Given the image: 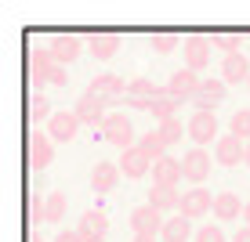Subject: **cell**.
Returning a JSON list of instances; mask_svg holds the SVG:
<instances>
[{"label": "cell", "mask_w": 250, "mask_h": 242, "mask_svg": "<svg viewBox=\"0 0 250 242\" xmlns=\"http://www.w3.org/2000/svg\"><path fill=\"white\" fill-rule=\"evenodd\" d=\"M55 58H51V47H33L29 58H25V76L33 83V94L44 91V83H51V73H55Z\"/></svg>", "instance_id": "1"}, {"label": "cell", "mask_w": 250, "mask_h": 242, "mask_svg": "<svg viewBox=\"0 0 250 242\" xmlns=\"http://www.w3.org/2000/svg\"><path fill=\"white\" fill-rule=\"evenodd\" d=\"M25 149H29V167L33 170H47L55 163V141H51V134H40V127H33L25 134Z\"/></svg>", "instance_id": "2"}, {"label": "cell", "mask_w": 250, "mask_h": 242, "mask_svg": "<svg viewBox=\"0 0 250 242\" xmlns=\"http://www.w3.org/2000/svg\"><path fill=\"white\" fill-rule=\"evenodd\" d=\"M102 134H105V141H113L116 149H134V127L131 119L124 116V112H109L105 123H102Z\"/></svg>", "instance_id": "3"}, {"label": "cell", "mask_w": 250, "mask_h": 242, "mask_svg": "<svg viewBox=\"0 0 250 242\" xmlns=\"http://www.w3.org/2000/svg\"><path fill=\"white\" fill-rule=\"evenodd\" d=\"M127 87H131V83H124V76H113V73H102V76H94L91 80V94L94 98H102L105 101V105H116L120 98H127Z\"/></svg>", "instance_id": "4"}, {"label": "cell", "mask_w": 250, "mask_h": 242, "mask_svg": "<svg viewBox=\"0 0 250 242\" xmlns=\"http://www.w3.org/2000/svg\"><path fill=\"white\" fill-rule=\"evenodd\" d=\"M214 155H218L221 167H239V163L247 159V141L236 134H221L218 141H214Z\"/></svg>", "instance_id": "5"}, {"label": "cell", "mask_w": 250, "mask_h": 242, "mask_svg": "<svg viewBox=\"0 0 250 242\" xmlns=\"http://www.w3.org/2000/svg\"><path fill=\"white\" fill-rule=\"evenodd\" d=\"M73 112H76V119H80V123H87V127H102L105 123V101L102 98H94L91 91H83L80 98H76V105H73Z\"/></svg>", "instance_id": "6"}, {"label": "cell", "mask_w": 250, "mask_h": 242, "mask_svg": "<svg viewBox=\"0 0 250 242\" xmlns=\"http://www.w3.org/2000/svg\"><path fill=\"white\" fill-rule=\"evenodd\" d=\"M47 47H51V58H55L58 65H73L76 58H80V51L87 47V44H83L80 37H73V33H58V37L51 40Z\"/></svg>", "instance_id": "7"}, {"label": "cell", "mask_w": 250, "mask_h": 242, "mask_svg": "<svg viewBox=\"0 0 250 242\" xmlns=\"http://www.w3.org/2000/svg\"><path fill=\"white\" fill-rule=\"evenodd\" d=\"M163 213L156 210V206H138V210H131V228H134V235H160L163 231Z\"/></svg>", "instance_id": "8"}, {"label": "cell", "mask_w": 250, "mask_h": 242, "mask_svg": "<svg viewBox=\"0 0 250 242\" xmlns=\"http://www.w3.org/2000/svg\"><path fill=\"white\" fill-rule=\"evenodd\" d=\"M225 87H229L225 80L207 76V80L200 83V91H196V98H192L196 112H214V105H221V101H225Z\"/></svg>", "instance_id": "9"}, {"label": "cell", "mask_w": 250, "mask_h": 242, "mask_svg": "<svg viewBox=\"0 0 250 242\" xmlns=\"http://www.w3.org/2000/svg\"><path fill=\"white\" fill-rule=\"evenodd\" d=\"M214 210V195L207 192V188H192V192H185L182 195V206H178V213L188 221H200L203 213H210Z\"/></svg>", "instance_id": "10"}, {"label": "cell", "mask_w": 250, "mask_h": 242, "mask_svg": "<svg viewBox=\"0 0 250 242\" xmlns=\"http://www.w3.org/2000/svg\"><path fill=\"white\" fill-rule=\"evenodd\" d=\"M156 98H160V87L152 80H145V76L131 80V87H127V105H131V109H149L152 112Z\"/></svg>", "instance_id": "11"}, {"label": "cell", "mask_w": 250, "mask_h": 242, "mask_svg": "<svg viewBox=\"0 0 250 242\" xmlns=\"http://www.w3.org/2000/svg\"><path fill=\"white\" fill-rule=\"evenodd\" d=\"M210 40L207 37H185V69H192V73H203L207 65H210Z\"/></svg>", "instance_id": "12"}, {"label": "cell", "mask_w": 250, "mask_h": 242, "mask_svg": "<svg viewBox=\"0 0 250 242\" xmlns=\"http://www.w3.org/2000/svg\"><path fill=\"white\" fill-rule=\"evenodd\" d=\"M76 231H80L83 242H105V235H109V217L102 210H87L80 217V224H76Z\"/></svg>", "instance_id": "13"}, {"label": "cell", "mask_w": 250, "mask_h": 242, "mask_svg": "<svg viewBox=\"0 0 250 242\" xmlns=\"http://www.w3.org/2000/svg\"><path fill=\"white\" fill-rule=\"evenodd\" d=\"M200 83H203V80H200V76L192 73V69H178V73L170 76L167 91L174 94L178 101H192V98H196V91H200Z\"/></svg>", "instance_id": "14"}, {"label": "cell", "mask_w": 250, "mask_h": 242, "mask_svg": "<svg viewBox=\"0 0 250 242\" xmlns=\"http://www.w3.org/2000/svg\"><path fill=\"white\" fill-rule=\"evenodd\" d=\"M76 130H80V119H76V112H55V116L47 119L51 141H73Z\"/></svg>", "instance_id": "15"}, {"label": "cell", "mask_w": 250, "mask_h": 242, "mask_svg": "<svg viewBox=\"0 0 250 242\" xmlns=\"http://www.w3.org/2000/svg\"><path fill=\"white\" fill-rule=\"evenodd\" d=\"M185 177L182 170V159H170L163 155L160 163H152V185H163V188H178V181Z\"/></svg>", "instance_id": "16"}, {"label": "cell", "mask_w": 250, "mask_h": 242, "mask_svg": "<svg viewBox=\"0 0 250 242\" xmlns=\"http://www.w3.org/2000/svg\"><path fill=\"white\" fill-rule=\"evenodd\" d=\"M149 170H152V159H149V155H145L142 149H138V145L120 155V174H124V177H131V181H134V177H145Z\"/></svg>", "instance_id": "17"}, {"label": "cell", "mask_w": 250, "mask_h": 242, "mask_svg": "<svg viewBox=\"0 0 250 242\" xmlns=\"http://www.w3.org/2000/svg\"><path fill=\"white\" fill-rule=\"evenodd\" d=\"M214 134H218V119H214V112H196V116L188 119V137H192L196 145L214 141Z\"/></svg>", "instance_id": "18"}, {"label": "cell", "mask_w": 250, "mask_h": 242, "mask_svg": "<svg viewBox=\"0 0 250 242\" xmlns=\"http://www.w3.org/2000/svg\"><path fill=\"white\" fill-rule=\"evenodd\" d=\"M182 170H185V181H192V185H200V181L210 174V155H207L203 149H192L182 159Z\"/></svg>", "instance_id": "19"}, {"label": "cell", "mask_w": 250, "mask_h": 242, "mask_svg": "<svg viewBox=\"0 0 250 242\" xmlns=\"http://www.w3.org/2000/svg\"><path fill=\"white\" fill-rule=\"evenodd\" d=\"M87 51L98 58V62H109V58L120 51V37L116 33H91L87 37Z\"/></svg>", "instance_id": "20"}, {"label": "cell", "mask_w": 250, "mask_h": 242, "mask_svg": "<svg viewBox=\"0 0 250 242\" xmlns=\"http://www.w3.org/2000/svg\"><path fill=\"white\" fill-rule=\"evenodd\" d=\"M243 206L247 203H239L236 192H218L214 195V217L218 221H236V217H243Z\"/></svg>", "instance_id": "21"}, {"label": "cell", "mask_w": 250, "mask_h": 242, "mask_svg": "<svg viewBox=\"0 0 250 242\" xmlns=\"http://www.w3.org/2000/svg\"><path fill=\"white\" fill-rule=\"evenodd\" d=\"M221 80L225 83H243L250 80V62L243 55H225V62H221Z\"/></svg>", "instance_id": "22"}, {"label": "cell", "mask_w": 250, "mask_h": 242, "mask_svg": "<svg viewBox=\"0 0 250 242\" xmlns=\"http://www.w3.org/2000/svg\"><path fill=\"white\" fill-rule=\"evenodd\" d=\"M120 181V167L116 163H98V167L91 170V188L94 192H113Z\"/></svg>", "instance_id": "23"}, {"label": "cell", "mask_w": 250, "mask_h": 242, "mask_svg": "<svg viewBox=\"0 0 250 242\" xmlns=\"http://www.w3.org/2000/svg\"><path fill=\"white\" fill-rule=\"evenodd\" d=\"M149 206H156V210H178L182 206V192L178 188H163V185H152V192H149Z\"/></svg>", "instance_id": "24"}, {"label": "cell", "mask_w": 250, "mask_h": 242, "mask_svg": "<svg viewBox=\"0 0 250 242\" xmlns=\"http://www.w3.org/2000/svg\"><path fill=\"white\" fill-rule=\"evenodd\" d=\"M188 231H192V221L188 217H167V224H163V231H160V239L163 242H188Z\"/></svg>", "instance_id": "25"}, {"label": "cell", "mask_w": 250, "mask_h": 242, "mask_svg": "<svg viewBox=\"0 0 250 242\" xmlns=\"http://www.w3.org/2000/svg\"><path fill=\"white\" fill-rule=\"evenodd\" d=\"M25 116H29L33 127H40L44 119L55 116V112H51V101L44 98V94H29V101H25Z\"/></svg>", "instance_id": "26"}, {"label": "cell", "mask_w": 250, "mask_h": 242, "mask_svg": "<svg viewBox=\"0 0 250 242\" xmlns=\"http://www.w3.org/2000/svg\"><path fill=\"white\" fill-rule=\"evenodd\" d=\"M178 105H182V101L174 98V94H170L167 87L160 91V98H156V105H152V116L160 119V123H167V119H178L174 112H178Z\"/></svg>", "instance_id": "27"}, {"label": "cell", "mask_w": 250, "mask_h": 242, "mask_svg": "<svg viewBox=\"0 0 250 242\" xmlns=\"http://www.w3.org/2000/svg\"><path fill=\"white\" fill-rule=\"evenodd\" d=\"M138 149H142L145 155H149L152 163H160L163 155H167V145L160 141V134H156V130H152V134H142V137H138Z\"/></svg>", "instance_id": "28"}, {"label": "cell", "mask_w": 250, "mask_h": 242, "mask_svg": "<svg viewBox=\"0 0 250 242\" xmlns=\"http://www.w3.org/2000/svg\"><path fill=\"white\" fill-rule=\"evenodd\" d=\"M156 134H160V141L170 149V145H178V141H182L185 127H182V119H167V123H160V127H156Z\"/></svg>", "instance_id": "29"}, {"label": "cell", "mask_w": 250, "mask_h": 242, "mask_svg": "<svg viewBox=\"0 0 250 242\" xmlns=\"http://www.w3.org/2000/svg\"><path fill=\"white\" fill-rule=\"evenodd\" d=\"M210 44L221 47L225 55H239V47H243V37H239V33H214Z\"/></svg>", "instance_id": "30"}, {"label": "cell", "mask_w": 250, "mask_h": 242, "mask_svg": "<svg viewBox=\"0 0 250 242\" xmlns=\"http://www.w3.org/2000/svg\"><path fill=\"white\" fill-rule=\"evenodd\" d=\"M229 134H236V137H243V141H250V109H239L236 116H232Z\"/></svg>", "instance_id": "31"}, {"label": "cell", "mask_w": 250, "mask_h": 242, "mask_svg": "<svg viewBox=\"0 0 250 242\" xmlns=\"http://www.w3.org/2000/svg\"><path fill=\"white\" fill-rule=\"evenodd\" d=\"M25 217H29V224H40L47 217V203H40L37 192H29V199H25Z\"/></svg>", "instance_id": "32"}, {"label": "cell", "mask_w": 250, "mask_h": 242, "mask_svg": "<svg viewBox=\"0 0 250 242\" xmlns=\"http://www.w3.org/2000/svg\"><path fill=\"white\" fill-rule=\"evenodd\" d=\"M62 213H65V195L62 192H51L47 195V217L44 221H62Z\"/></svg>", "instance_id": "33"}, {"label": "cell", "mask_w": 250, "mask_h": 242, "mask_svg": "<svg viewBox=\"0 0 250 242\" xmlns=\"http://www.w3.org/2000/svg\"><path fill=\"white\" fill-rule=\"evenodd\" d=\"M152 47L160 51V55H167V51H174V47H182V40L174 37V33H152Z\"/></svg>", "instance_id": "34"}, {"label": "cell", "mask_w": 250, "mask_h": 242, "mask_svg": "<svg viewBox=\"0 0 250 242\" xmlns=\"http://www.w3.org/2000/svg\"><path fill=\"white\" fill-rule=\"evenodd\" d=\"M196 242H225V231H221L218 224H207V228L196 231Z\"/></svg>", "instance_id": "35"}, {"label": "cell", "mask_w": 250, "mask_h": 242, "mask_svg": "<svg viewBox=\"0 0 250 242\" xmlns=\"http://www.w3.org/2000/svg\"><path fill=\"white\" fill-rule=\"evenodd\" d=\"M51 83H55V87H65V83H69V76H65V65H55V73H51Z\"/></svg>", "instance_id": "36"}, {"label": "cell", "mask_w": 250, "mask_h": 242, "mask_svg": "<svg viewBox=\"0 0 250 242\" xmlns=\"http://www.w3.org/2000/svg\"><path fill=\"white\" fill-rule=\"evenodd\" d=\"M55 242H83V239H80V231H58Z\"/></svg>", "instance_id": "37"}, {"label": "cell", "mask_w": 250, "mask_h": 242, "mask_svg": "<svg viewBox=\"0 0 250 242\" xmlns=\"http://www.w3.org/2000/svg\"><path fill=\"white\" fill-rule=\"evenodd\" d=\"M232 242H250V228H239V231H236V239H232Z\"/></svg>", "instance_id": "38"}, {"label": "cell", "mask_w": 250, "mask_h": 242, "mask_svg": "<svg viewBox=\"0 0 250 242\" xmlns=\"http://www.w3.org/2000/svg\"><path fill=\"white\" fill-rule=\"evenodd\" d=\"M243 228H250V203L243 206Z\"/></svg>", "instance_id": "39"}, {"label": "cell", "mask_w": 250, "mask_h": 242, "mask_svg": "<svg viewBox=\"0 0 250 242\" xmlns=\"http://www.w3.org/2000/svg\"><path fill=\"white\" fill-rule=\"evenodd\" d=\"M160 235H134V242H156Z\"/></svg>", "instance_id": "40"}, {"label": "cell", "mask_w": 250, "mask_h": 242, "mask_svg": "<svg viewBox=\"0 0 250 242\" xmlns=\"http://www.w3.org/2000/svg\"><path fill=\"white\" fill-rule=\"evenodd\" d=\"M243 163H247V167H250V141H247V159H243Z\"/></svg>", "instance_id": "41"}, {"label": "cell", "mask_w": 250, "mask_h": 242, "mask_svg": "<svg viewBox=\"0 0 250 242\" xmlns=\"http://www.w3.org/2000/svg\"><path fill=\"white\" fill-rule=\"evenodd\" d=\"M247 87H250V80H247Z\"/></svg>", "instance_id": "42"}]
</instances>
